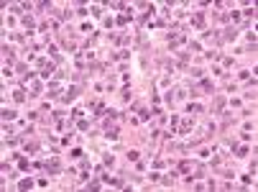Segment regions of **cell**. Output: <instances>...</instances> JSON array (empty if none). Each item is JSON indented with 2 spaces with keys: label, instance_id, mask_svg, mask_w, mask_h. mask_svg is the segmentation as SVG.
<instances>
[{
  "label": "cell",
  "instance_id": "1",
  "mask_svg": "<svg viewBox=\"0 0 258 192\" xmlns=\"http://www.w3.org/2000/svg\"><path fill=\"white\" fill-rule=\"evenodd\" d=\"M39 67H41V77H49V74L54 72L51 62H46V59H39Z\"/></svg>",
  "mask_w": 258,
  "mask_h": 192
},
{
  "label": "cell",
  "instance_id": "2",
  "mask_svg": "<svg viewBox=\"0 0 258 192\" xmlns=\"http://www.w3.org/2000/svg\"><path fill=\"white\" fill-rule=\"evenodd\" d=\"M41 167H44V169H49V172H59V159H56V156H51V159H49V161H44Z\"/></svg>",
  "mask_w": 258,
  "mask_h": 192
},
{
  "label": "cell",
  "instance_id": "3",
  "mask_svg": "<svg viewBox=\"0 0 258 192\" xmlns=\"http://www.w3.org/2000/svg\"><path fill=\"white\" fill-rule=\"evenodd\" d=\"M26 85H28V82H26ZM28 87H31V92H33V95H39V92H41V85L36 82V80H31V85H28Z\"/></svg>",
  "mask_w": 258,
  "mask_h": 192
},
{
  "label": "cell",
  "instance_id": "4",
  "mask_svg": "<svg viewBox=\"0 0 258 192\" xmlns=\"http://www.w3.org/2000/svg\"><path fill=\"white\" fill-rule=\"evenodd\" d=\"M107 138H112V141H115V138H118V126H112V128H107Z\"/></svg>",
  "mask_w": 258,
  "mask_h": 192
},
{
  "label": "cell",
  "instance_id": "5",
  "mask_svg": "<svg viewBox=\"0 0 258 192\" xmlns=\"http://www.w3.org/2000/svg\"><path fill=\"white\" fill-rule=\"evenodd\" d=\"M192 23H194V26H202V23H205V18H202V13H197V16H194V18H192Z\"/></svg>",
  "mask_w": 258,
  "mask_h": 192
},
{
  "label": "cell",
  "instance_id": "6",
  "mask_svg": "<svg viewBox=\"0 0 258 192\" xmlns=\"http://www.w3.org/2000/svg\"><path fill=\"white\" fill-rule=\"evenodd\" d=\"M13 100H16V103H23V100H26V95H23V92H20V90H18V92H16V95H13Z\"/></svg>",
  "mask_w": 258,
  "mask_h": 192
},
{
  "label": "cell",
  "instance_id": "7",
  "mask_svg": "<svg viewBox=\"0 0 258 192\" xmlns=\"http://www.w3.org/2000/svg\"><path fill=\"white\" fill-rule=\"evenodd\" d=\"M31 187H33L31 179H23V182H20V190H31Z\"/></svg>",
  "mask_w": 258,
  "mask_h": 192
},
{
  "label": "cell",
  "instance_id": "8",
  "mask_svg": "<svg viewBox=\"0 0 258 192\" xmlns=\"http://www.w3.org/2000/svg\"><path fill=\"white\" fill-rule=\"evenodd\" d=\"M3 118L10 120V118H16V113H13V110H3Z\"/></svg>",
  "mask_w": 258,
  "mask_h": 192
},
{
  "label": "cell",
  "instance_id": "9",
  "mask_svg": "<svg viewBox=\"0 0 258 192\" xmlns=\"http://www.w3.org/2000/svg\"><path fill=\"white\" fill-rule=\"evenodd\" d=\"M128 159H131V161H138V151H128Z\"/></svg>",
  "mask_w": 258,
  "mask_h": 192
}]
</instances>
